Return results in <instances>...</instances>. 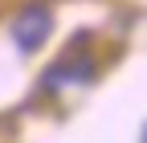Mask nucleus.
<instances>
[{
  "instance_id": "1",
  "label": "nucleus",
  "mask_w": 147,
  "mask_h": 143,
  "mask_svg": "<svg viewBox=\"0 0 147 143\" xmlns=\"http://www.w3.org/2000/svg\"><path fill=\"white\" fill-rule=\"evenodd\" d=\"M8 33H12V41H16L21 53H37V49L49 41V33H53V12L45 4H29V8H21V12L12 16Z\"/></svg>"
},
{
  "instance_id": "2",
  "label": "nucleus",
  "mask_w": 147,
  "mask_h": 143,
  "mask_svg": "<svg viewBox=\"0 0 147 143\" xmlns=\"http://www.w3.org/2000/svg\"><path fill=\"white\" fill-rule=\"evenodd\" d=\"M139 143H147V127H143V139H139Z\"/></svg>"
}]
</instances>
